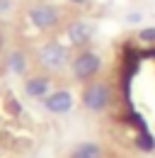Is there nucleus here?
Returning <instances> with one entry per match:
<instances>
[{"instance_id":"423d86ee","label":"nucleus","mask_w":155,"mask_h":158,"mask_svg":"<svg viewBox=\"0 0 155 158\" xmlns=\"http://www.w3.org/2000/svg\"><path fill=\"white\" fill-rule=\"evenodd\" d=\"M66 34H68V41H70V44L82 46V44H87V41L92 39L95 27H92V24H87V22H82V20H75V22H70V24H68Z\"/></svg>"},{"instance_id":"0eeeda50","label":"nucleus","mask_w":155,"mask_h":158,"mask_svg":"<svg viewBox=\"0 0 155 158\" xmlns=\"http://www.w3.org/2000/svg\"><path fill=\"white\" fill-rule=\"evenodd\" d=\"M49 85H51V80L46 76H32L24 83V93L29 98H46L49 95Z\"/></svg>"},{"instance_id":"ddd939ff","label":"nucleus","mask_w":155,"mask_h":158,"mask_svg":"<svg viewBox=\"0 0 155 158\" xmlns=\"http://www.w3.org/2000/svg\"><path fill=\"white\" fill-rule=\"evenodd\" d=\"M0 51H2V32H0Z\"/></svg>"},{"instance_id":"1a4fd4ad","label":"nucleus","mask_w":155,"mask_h":158,"mask_svg":"<svg viewBox=\"0 0 155 158\" xmlns=\"http://www.w3.org/2000/svg\"><path fill=\"white\" fill-rule=\"evenodd\" d=\"M99 156H102V148L90 141V143H80L75 151H73L70 158H99Z\"/></svg>"},{"instance_id":"20e7f679","label":"nucleus","mask_w":155,"mask_h":158,"mask_svg":"<svg viewBox=\"0 0 155 158\" xmlns=\"http://www.w3.org/2000/svg\"><path fill=\"white\" fill-rule=\"evenodd\" d=\"M29 20L37 29H54L58 22H61V12H58L56 5H34L29 10Z\"/></svg>"},{"instance_id":"6e6552de","label":"nucleus","mask_w":155,"mask_h":158,"mask_svg":"<svg viewBox=\"0 0 155 158\" xmlns=\"http://www.w3.org/2000/svg\"><path fill=\"white\" fill-rule=\"evenodd\" d=\"M5 66H7L10 73L22 76V73L27 71V56H24L22 51H17V49H12V51L7 54V59H5Z\"/></svg>"},{"instance_id":"f257e3e1","label":"nucleus","mask_w":155,"mask_h":158,"mask_svg":"<svg viewBox=\"0 0 155 158\" xmlns=\"http://www.w3.org/2000/svg\"><path fill=\"white\" fill-rule=\"evenodd\" d=\"M68 61V51L61 41H46L37 51V63L46 71H61Z\"/></svg>"},{"instance_id":"f03ea898","label":"nucleus","mask_w":155,"mask_h":158,"mask_svg":"<svg viewBox=\"0 0 155 158\" xmlns=\"http://www.w3.org/2000/svg\"><path fill=\"white\" fill-rule=\"evenodd\" d=\"M109 98H112L109 95V85L102 83V80H95V83L85 85V90H82V105L90 112H102L109 105Z\"/></svg>"},{"instance_id":"4468645a","label":"nucleus","mask_w":155,"mask_h":158,"mask_svg":"<svg viewBox=\"0 0 155 158\" xmlns=\"http://www.w3.org/2000/svg\"><path fill=\"white\" fill-rule=\"evenodd\" d=\"M73 2H87V0H73Z\"/></svg>"},{"instance_id":"9b49d317","label":"nucleus","mask_w":155,"mask_h":158,"mask_svg":"<svg viewBox=\"0 0 155 158\" xmlns=\"http://www.w3.org/2000/svg\"><path fill=\"white\" fill-rule=\"evenodd\" d=\"M138 39H141V41H145V44L155 41V27H143V29L138 32Z\"/></svg>"},{"instance_id":"f8f14e48","label":"nucleus","mask_w":155,"mask_h":158,"mask_svg":"<svg viewBox=\"0 0 155 158\" xmlns=\"http://www.w3.org/2000/svg\"><path fill=\"white\" fill-rule=\"evenodd\" d=\"M10 7H12V0H0V15H5Z\"/></svg>"},{"instance_id":"7ed1b4c3","label":"nucleus","mask_w":155,"mask_h":158,"mask_svg":"<svg viewBox=\"0 0 155 158\" xmlns=\"http://www.w3.org/2000/svg\"><path fill=\"white\" fill-rule=\"evenodd\" d=\"M70 68H73V76L78 80H90L102 71V59L97 56L95 51H80Z\"/></svg>"},{"instance_id":"39448f33","label":"nucleus","mask_w":155,"mask_h":158,"mask_svg":"<svg viewBox=\"0 0 155 158\" xmlns=\"http://www.w3.org/2000/svg\"><path fill=\"white\" fill-rule=\"evenodd\" d=\"M44 107L54 114H66V112L73 110V95L68 90H56V93L44 98Z\"/></svg>"},{"instance_id":"9d476101","label":"nucleus","mask_w":155,"mask_h":158,"mask_svg":"<svg viewBox=\"0 0 155 158\" xmlns=\"http://www.w3.org/2000/svg\"><path fill=\"white\" fill-rule=\"evenodd\" d=\"M136 146L141 148V151H153L155 148V139L150 136V131L145 129V131H141L138 136H136Z\"/></svg>"}]
</instances>
